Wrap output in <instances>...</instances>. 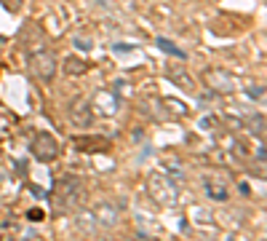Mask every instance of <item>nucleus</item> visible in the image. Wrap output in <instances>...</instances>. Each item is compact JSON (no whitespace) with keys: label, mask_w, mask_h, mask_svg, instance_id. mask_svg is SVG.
I'll return each mask as SVG.
<instances>
[{"label":"nucleus","mask_w":267,"mask_h":241,"mask_svg":"<svg viewBox=\"0 0 267 241\" xmlns=\"http://www.w3.org/2000/svg\"><path fill=\"white\" fill-rule=\"evenodd\" d=\"M94 220L104 228H113L115 223H118V209H115L113 204H99L94 209Z\"/></svg>","instance_id":"1a4fd4ad"},{"label":"nucleus","mask_w":267,"mask_h":241,"mask_svg":"<svg viewBox=\"0 0 267 241\" xmlns=\"http://www.w3.org/2000/svg\"><path fill=\"white\" fill-rule=\"evenodd\" d=\"M203 83L214 91V94H232V91H235V78L230 73H225V70H217V67L206 70Z\"/></svg>","instance_id":"39448f33"},{"label":"nucleus","mask_w":267,"mask_h":241,"mask_svg":"<svg viewBox=\"0 0 267 241\" xmlns=\"http://www.w3.org/2000/svg\"><path fill=\"white\" fill-rule=\"evenodd\" d=\"M168 81L171 83H177L179 89H185V91H195V81H192V75L190 73H185V70H168Z\"/></svg>","instance_id":"9d476101"},{"label":"nucleus","mask_w":267,"mask_h":241,"mask_svg":"<svg viewBox=\"0 0 267 241\" xmlns=\"http://www.w3.org/2000/svg\"><path fill=\"white\" fill-rule=\"evenodd\" d=\"M86 196V185H83L80 177L75 174H62L59 180L54 182V212H70L73 206H77Z\"/></svg>","instance_id":"f257e3e1"},{"label":"nucleus","mask_w":267,"mask_h":241,"mask_svg":"<svg viewBox=\"0 0 267 241\" xmlns=\"http://www.w3.org/2000/svg\"><path fill=\"white\" fill-rule=\"evenodd\" d=\"M30 73L35 81L40 83H51L56 75V56L51 51H32L30 54Z\"/></svg>","instance_id":"f03ea898"},{"label":"nucleus","mask_w":267,"mask_h":241,"mask_svg":"<svg viewBox=\"0 0 267 241\" xmlns=\"http://www.w3.org/2000/svg\"><path fill=\"white\" fill-rule=\"evenodd\" d=\"M257 161L265 164V142H259V150H257Z\"/></svg>","instance_id":"a211bd4d"},{"label":"nucleus","mask_w":267,"mask_h":241,"mask_svg":"<svg viewBox=\"0 0 267 241\" xmlns=\"http://www.w3.org/2000/svg\"><path fill=\"white\" fill-rule=\"evenodd\" d=\"M91 107H94V113L99 110L102 115H115L118 113V96H115L113 91H99V94H96V102Z\"/></svg>","instance_id":"0eeeda50"},{"label":"nucleus","mask_w":267,"mask_h":241,"mask_svg":"<svg viewBox=\"0 0 267 241\" xmlns=\"http://www.w3.org/2000/svg\"><path fill=\"white\" fill-rule=\"evenodd\" d=\"M246 96H249L251 102H259V105H262L265 102V86L262 83H249V86H246Z\"/></svg>","instance_id":"ddd939ff"},{"label":"nucleus","mask_w":267,"mask_h":241,"mask_svg":"<svg viewBox=\"0 0 267 241\" xmlns=\"http://www.w3.org/2000/svg\"><path fill=\"white\" fill-rule=\"evenodd\" d=\"M158 46L166 51V54H171V56H177V59H187V54L179 48L177 43H171V41H166V38H158Z\"/></svg>","instance_id":"f8f14e48"},{"label":"nucleus","mask_w":267,"mask_h":241,"mask_svg":"<svg viewBox=\"0 0 267 241\" xmlns=\"http://www.w3.org/2000/svg\"><path fill=\"white\" fill-rule=\"evenodd\" d=\"M86 70H88L86 59H77V56H67L64 59V73L67 75H83Z\"/></svg>","instance_id":"9b49d317"},{"label":"nucleus","mask_w":267,"mask_h":241,"mask_svg":"<svg viewBox=\"0 0 267 241\" xmlns=\"http://www.w3.org/2000/svg\"><path fill=\"white\" fill-rule=\"evenodd\" d=\"M70 123L77 129H88L94 123V107L91 102H86V96H75L70 102Z\"/></svg>","instance_id":"423d86ee"},{"label":"nucleus","mask_w":267,"mask_h":241,"mask_svg":"<svg viewBox=\"0 0 267 241\" xmlns=\"http://www.w3.org/2000/svg\"><path fill=\"white\" fill-rule=\"evenodd\" d=\"M75 46L77 48H91V41L86 38V41H83V38H75Z\"/></svg>","instance_id":"f3484780"},{"label":"nucleus","mask_w":267,"mask_h":241,"mask_svg":"<svg viewBox=\"0 0 267 241\" xmlns=\"http://www.w3.org/2000/svg\"><path fill=\"white\" fill-rule=\"evenodd\" d=\"M147 193L153 196V201H158L160 206H174L177 204V188H174L171 180H166L163 174H150Z\"/></svg>","instance_id":"7ed1b4c3"},{"label":"nucleus","mask_w":267,"mask_h":241,"mask_svg":"<svg viewBox=\"0 0 267 241\" xmlns=\"http://www.w3.org/2000/svg\"><path fill=\"white\" fill-rule=\"evenodd\" d=\"M128 51H134V46H126V43L115 46V54H128Z\"/></svg>","instance_id":"dca6fc26"},{"label":"nucleus","mask_w":267,"mask_h":241,"mask_svg":"<svg viewBox=\"0 0 267 241\" xmlns=\"http://www.w3.org/2000/svg\"><path fill=\"white\" fill-rule=\"evenodd\" d=\"M203 188H206V196L211 198V201H227V198H230L227 185H225L222 180H217V177H206L203 180Z\"/></svg>","instance_id":"6e6552de"},{"label":"nucleus","mask_w":267,"mask_h":241,"mask_svg":"<svg viewBox=\"0 0 267 241\" xmlns=\"http://www.w3.org/2000/svg\"><path fill=\"white\" fill-rule=\"evenodd\" d=\"M0 3H3L8 11H19V8H22V3H24V0H0Z\"/></svg>","instance_id":"2eb2a0df"},{"label":"nucleus","mask_w":267,"mask_h":241,"mask_svg":"<svg viewBox=\"0 0 267 241\" xmlns=\"http://www.w3.org/2000/svg\"><path fill=\"white\" fill-rule=\"evenodd\" d=\"M30 150H32V155H35L38 161L51 164V161L59 158V142H56V137L51 132H40V134H35V140L30 142Z\"/></svg>","instance_id":"20e7f679"},{"label":"nucleus","mask_w":267,"mask_h":241,"mask_svg":"<svg viewBox=\"0 0 267 241\" xmlns=\"http://www.w3.org/2000/svg\"><path fill=\"white\" fill-rule=\"evenodd\" d=\"M163 105L171 110V113H177V118H185V115H187V105H185V102H179V99H171V96H168V99H163Z\"/></svg>","instance_id":"4468645a"}]
</instances>
